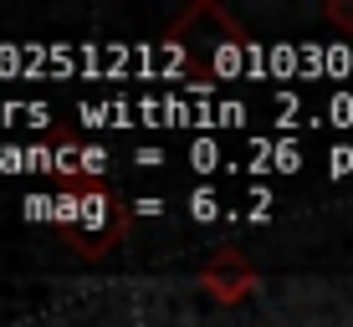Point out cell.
<instances>
[{"label": "cell", "mask_w": 353, "mask_h": 327, "mask_svg": "<svg viewBox=\"0 0 353 327\" xmlns=\"http://www.w3.org/2000/svg\"><path fill=\"white\" fill-rule=\"evenodd\" d=\"M194 215H200V220H210V215H215V200H210V195H194Z\"/></svg>", "instance_id": "4"}, {"label": "cell", "mask_w": 353, "mask_h": 327, "mask_svg": "<svg viewBox=\"0 0 353 327\" xmlns=\"http://www.w3.org/2000/svg\"><path fill=\"white\" fill-rule=\"evenodd\" d=\"M200 286L210 292V302H221V307H236V302H246L251 292H256V266L241 256L236 246H225V251H215L210 266L200 271Z\"/></svg>", "instance_id": "1"}, {"label": "cell", "mask_w": 353, "mask_h": 327, "mask_svg": "<svg viewBox=\"0 0 353 327\" xmlns=\"http://www.w3.org/2000/svg\"><path fill=\"white\" fill-rule=\"evenodd\" d=\"M77 225H108V230H118L113 225V200L108 195H82V215H77Z\"/></svg>", "instance_id": "2"}, {"label": "cell", "mask_w": 353, "mask_h": 327, "mask_svg": "<svg viewBox=\"0 0 353 327\" xmlns=\"http://www.w3.org/2000/svg\"><path fill=\"white\" fill-rule=\"evenodd\" d=\"M327 21L343 26V31H353V0H348V6H343V0H333V6H327Z\"/></svg>", "instance_id": "3"}]
</instances>
